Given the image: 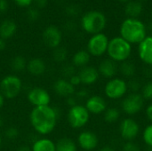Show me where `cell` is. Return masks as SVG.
I'll return each instance as SVG.
<instances>
[{
  "mask_svg": "<svg viewBox=\"0 0 152 151\" xmlns=\"http://www.w3.org/2000/svg\"><path fill=\"white\" fill-rule=\"evenodd\" d=\"M32 127L39 134H48L53 131L57 124V112L51 106L35 107L29 116Z\"/></svg>",
  "mask_w": 152,
  "mask_h": 151,
  "instance_id": "6da1fadb",
  "label": "cell"
},
{
  "mask_svg": "<svg viewBox=\"0 0 152 151\" xmlns=\"http://www.w3.org/2000/svg\"><path fill=\"white\" fill-rule=\"evenodd\" d=\"M120 35L129 44H140L146 37V27L137 18H127L120 26Z\"/></svg>",
  "mask_w": 152,
  "mask_h": 151,
  "instance_id": "7a4b0ae2",
  "label": "cell"
},
{
  "mask_svg": "<svg viewBox=\"0 0 152 151\" xmlns=\"http://www.w3.org/2000/svg\"><path fill=\"white\" fill-rule=\"evenodd\" d=\"M132 52L131 44L126 41L121 36H117L112 38L109 42L107 53L110 56V59L114 61H126Z\"/></svg>",
  "mask_w": 152,
  "mask_h": 151,
  "instance_id": "3957f363",
  "label": "cell"
},
{
  "mask_svg": "<svg viewBox=\"0 0 152 151\" xmlns=\"http://www.w3.org/2000/svg\"><path fill=\"white\" fill-rule=\"evenodd\" d=\"M106 17L102 12L99 11H91L83 16L81 25L86 32L95 35L102 33L106 26Z\"/></svg>",
  "mask_w": 152,
  "mask_h": 151,
  "instance_id": "277c9868",
  "label": "cell"
},
{
  "mask_svg": "<svg viewBox=\"0 0 152 151\" xmlns=\"http://www.w3.org/2000/svg\"><path fill=\"white\" fill-rule=\"evenodd\" d=\"M22 88L21 79L15 75L4 77L0 82V93L4 98L13 99L17 97Z\"/></svg>",
  "mask_w": 152,
  "mask_h": 151,
  "instance_id": "5b68a950",
  "label": "cell"
},
{
  "mask_svg": "<svg viewBox=\"0 0 152 151\" xmlns=\"http://www.w3.org/2000/svg\"><path fill=\"white\" fill-rule=\"evenodd\" d=\"M90 115L86 107L82 105H76L71 107L68 113V122L72 128L77 129L85 126L88 120Z\"/></svg>",
  "mask_w": 152,
  "mask_h": 151,
  "instance_id": "8992f818",
  "label": "cell"
},
{
  "mask_svg": "<svg viewBox=\"0 0 152 151\" xmlns=\"http://www.w3.org/2000/svg\"><path fill=\"white\" fill-rule=\"evenodd\" d=\"M109 39L103 33L93 35L87 44V52L93 56H102L107 52Z\"/></svg>",
  "mask_w": 152,
  "mask_h": 151,
  "instance_id": "52a82bcc",
  "label": "cell"
},
{
  "mask_svg": "<svg viewBox=\"0 0 152 151\" xmlns=\"http://www.w3.org/2000/svg\"><path fill=\"white\" fill-rule=\"evenodd\" d=\"M144 99L138 93H132L126 96L122 101V109L127 115H134L138 113L143 107Z\"/></svg>",
  "mask_w": 152,
  "mask_h": 151,
  "instance_id": "ba28073f",
  "label": "cell"
},
{
  "mask_svg": "<svg viewBox=\"0 0 152 151\" xmlns=\"http://www.w3.org/2000/svg\"><path fill=\"white\" fill-rule=\"evenodd\" d=\"M105 94L108 98L116 100L123 97L127 91V84L121 78H113L105 85Z\"/></svg>",
  "mask_w": 152,
  "mask_h": 151,
  "instance_id": "9c48e42d",
  "label": "cell"
},
{
  "mask_svg": "<svg viewBox=\"0 0 152 151\" xmlns=\"http://www.w3.org/2000/svg\"><path fill=\"white\" fill-rule=\"evenodd\" d=\"M28 100L35 107L48 106L51 101V96L46 90L36 87L28 92Z\"/></svg>",
  "mask_w": 152,
  "mask_h": 151,
  "instance_id": "30bf717a",
  "label": "cell"
},
{
  "mask_svg": "<svg viewBox=\"0 0 152 151\" xmlns=\"http://www.w3.org/2000/svg\"><path fill=\"white\" fill-rule=\"evenodd\" d=\"M139 133V125L132 118H126L120 124V134L123 139L130 142L137 137Z\"/></svg>",
  "mask_w": 152,
  "mask_h": 151,
  "instance_id": "8fae6325",
  "label": "cell"
},
{
  "mask_svg": "<svg viewBox=\"0 0 152 151\" xmlns=\"http://www.w3.org/2000/svg\"><path fill=\"white\" fill-rule=\"evenodd\" d=\"M43 41L45 45L51 48H57L61 42V32L55 26L47 27L43 32Z\"/></svg>",
  "mask_w": 152,
  "mask_h": 151,
  "instance_id": "7c38bea8",
  "label": "cell"
},
{
  "mask_svg": "<svg viewBox=\"0 0 152 151\" xmlns=\"http://www.w3.org/2000/svg\"><path fill=\"white\" fill-rule=\"evenodd\" d=\"M77 142L79 146L86 151H90L94 150L98 145V137L95 133L85 131L82 132L77 138Z\"/></svg>",
  "mask_w": 152,
  "mask_h": 151,
  "instance_id": "4fadbf2b",
  "label": "cell"
},
{
  "mask_svg": "<svg viewBox=\"0 0 152 151\" xmlns=\"http://www.w3.org/2000/svg\"><path fill=\"white\" fill-rule=\"evenodd\" d=\"M138 53L144 63L152 66V36H146L139 44Z\"/></svg>",
  "mask_w": 152,
  "mask_h": 151,
  "instance_id": "5bb4252c",
  "label": "cell"
},
{
  "mask_svg": "<svg viewBox=\"0 0 152 151\" xmlns=\"http://www.w3.org/2000/svg\"><path fill=\"white\" fill-rule=\"evenodd\" d=\"M86 108L89 113L97 115L104 112L107 109H106L107 104L103 98H102L101 96L94 95L87 99L86 103Z\"/></svg>",
  "mask_w": 152,
  "mask_h": 151,
  "instance_id": "9a60e30c",
  "label": "cell"
},
{
  "mask_svg": "<svg viewBox=\"0 0 152 151\" xmlns=\"http://www.w3.org/2000/svg\"><path fill=\"white\" fill-rule=\"evenodd\" d=\"M53 90L54 92L62 97H69L75 92V87L69 83V81L60 78L55 81L53 84Z\"/></svg>",
  "mask_w": 152,
  "mask_h": 151,
  "instance_id": "2e32d148",
  "label": "cell"
},
{
  "mask_svg": "<svg viewBox=\"0 0 152 151\" xmlns=\"http://www.w3.org/2000/svg\"><path fill=\"white\" fill-rule=\"evenodd\" d=\"M118 69V68L116 61L111 59H106L100 63L98 71L102 77L106 78H111L117 74Z\"/></svg>",
  "mask_w": 152,
  "mask_h": 151,
  "instance_id": "e0dca14e",
  "label": "cell"
},
{
  "mask_svg": "<svg viewBox=\"0 0 152 151\" xmlns=\"http://www.w3.org/2000/svg\"><path fill=\"white\" fill-rule=\"evenodd\" d=\"M99 71L94 67H84L79 72L81 83L84 85H92L99 78Z\"/></svg>",
  "mask_w": 152,
  "mask_h": 151,
  "instance_id": "ac0fdd59",
  "label": "cell"
},
{
  "mask_svg": "<svg viewBox=\"0 0 152 151\" xmlns=\"http://www.w3.org/2000/svg\"><path fill=\"white\" fill-rule=\"evenodd\" d=\"M46 69L45 63L40 58L31 59L28 63H27L28 71L33 76H41L45 73Z\"/></svg>",
  "mask_w": 152,
  "mask_h": 151,
  "instance_id": "d6986e66",
  "label": "cell"
},
{
  "mask_svg": "<svg viewBox=\"0 0 152 151\" xmlns=\"http://www.w3.org/2000/svg\"><path fill=\"white\" fill-rule=\"evenodd\" d=\"M17 26L14 21L6 20L0 24V38L4 40L11 38L16 32Z\"/></svg>",
  "mask_w": 152,
  "mask_h": 151,
  "instance_id": "ffe728a7",
  "label": "cell"
},
{
  "mask_svg": "<svg viewBox=\"0 0 152 151\" xmlns=\"http://www.w3.org/2000/svg\"><path fill=\"white\" fill-rule=\"evenodd\" d=\"M32 151H56L55 143L49 139H39L36 141L31 148Z\"/></svg>",
  "mask_w": 152,
  "mask_h": 151,
  "instance_id": "44dd1931",
  "label": "cell"
},
{
  "mask_svg": "<svg viewBox=\"0 0 152 151\" xmlns=\"http://www.w3.org/2000/svg\"><path fill=\"white\" fill-rule=\"evenodd\" d=\"M142 4L140 1H129L126 4L125 12L129 18H137L142 12Z\"/></svg>",
  "mask_w": 152,
  "mask_h": 151,
  "instance_id": "7402d4cb",
  "label": "cell"
},
{
  "mask_svg": "<svg viewBox=\"0 0 152 151\" xmlns=\"http://www.w3.org/2000/svg\"><path fill=\"white\" fill-rule=\"evenodd\" d=\"M89 61H90V53L85 50H80V51L77 52L74 54L73 59H72L73 66L79 67V68L86 67Z\"/></svg>",
  "mask_w": 152,
  "mask_h": 151,
  "instance_id": "603a6c76",
  "label": "cell"
},
{
  "mask_svg": "<svg viewBox=\"0 0 152 151\" xmlns=\"http://www.w3.org/2000/svg\"><path fill=\"white\" fill-rule=\"evenodd\" d=\"M56 151H77L76 143L69 138H61L55 144Z\"/></svg>",
  "mask_w": 152,
  "mask_h": 151,
  "instance_id": "cb8c5ba5",
  "label": "cell"
},
{
  "mask_svg": "<svg viewBox=\"0 0 152 151\" xmlns=\"http://www.w3.org/2000/svg\"><path fill=\"white\" fill-rule=\"evenodd\" d=\"M120 72L123 76L126 77H133L135 74V66L133 62L125 61L120 65Z\"/></svg>",
  "mask_w": 152,
  "mask_h": 151,
  "instance_id": "d4e9b609",
  "label": "cell"
},
{
  "mask_svg": "<svg viewBox=\"0 0 152 151\" xmlns=\"http://www.w3.org/2000/svg\"><path fill=\"white\" fill-rule=\"evenodd\" d=\"M11 67L12 70L15 71H22L27 68V62L24 57L22 56H15L11 61Z\"/></svg>",
  "mask_w": 152,
  "mask_h": 151,
  "instance_id": "484cf974",
  "label": "cell"
},
{
  "mask_svg": "<svg viewBox=\"0 0 152 151\" xmlns=\"http://www.w3.org/2000/svg\"><path fill=\"white\" fill-rule=\"evenodd\" d=\"M120 116V112L116 108H110L105 110L104 113V120L107 123H115Z\"/></svg>",
  "mask_w": 152,
  "mask_h": 151,
  "instance_id": "4316f807",
  "label": "cell"
},
{
  "mask_svg": "<svg viewBox=\"0 0 152 151\" xmlns=\"http://www.w3.org/2000/svg\"><path fill=\"white\" fill-rule=\"evenodd\" d=\"M68 55V52L64 47H60L58 46L57 48L54 49L53 53V58L56 62H63Z\"/></svg>",
  "mask_w": 152,
  "mask_h": 151,
  "instance_id": "83f0119b",
  "label": "cell"
},
{
  "mask_svg": "<svg viewBox=\"0 0 152 151\" xmlns=\"http://www.w3.org/2000/svg\"><path fill=\"white\" fill-rule=\"evenodd\" d=\"M142 137H143L144 142H145L149 147L152 148V125H148V126L145 128V130H144V132H143Z\"/></svg>",
  "mask_w": 152,
  "mask_h": 151,
  "instance_id": "f1b7e54d",
  "label": "cell"
},
{
  "mask_svg": "<svg viewBox=\"0 0 152 151\" xmlns=\"http://www.w3.org/2000/svg\"><path fill=\"white\" fill-rule=\"evenodd\" d=\"M142 96L143 99L152 100V81L147 83L142 88Z\"/></svg>",
  "mask_w": 152,
  "mask_h": 151,
  "instance_id": "f546056e",
  "label": "cell"
},
{
  "mask_svg": "<svg viewBox=\"0 0 152 151\" xmlns=\"http://www.w3.org/2000/svg\"><path fill=\"white\" fill-rule=\"evenodd\" d=\"M61 73H62V75H63L65 77L70 78L72 76L75 75V68H74L73 65L67 64V65H65V66L62 67V69H61Z\"/></svg>",
  "mask_w": 152,
  "mask_h": 151,
  "instance_id": "4dcf8cb0",
  "label": "cell"
},
{
  "mask_svg": "<svg viewBox=\"0 0 152 151\" xmlns=\"http://www.w3.org/2000/svg\"><path fill=\"white\" fill-rule=\"evenodd\" d=\"M27 17L30 21H36L40 17V12L37 8H29L27 12Z\"/></svg>",
  "mask_w": 152,
  "mask_h": 151,
  "instance_id": "1f68e13d",
  "label": "cell"
},
{
  "mask_svg": "<svg viewBox=\"0 0 152 151\" xmlns=\"http://www.w3.org/2000/svg\"><path fill=\"white\" fill-rule=\"evenodd\" d=\"M18 135H19V131L16 127L13 126L7 128L4 132V136L9 140H14L18 137Z\"/></svg>",
  "mask_w": 152,
  "mask_h": 151,
  "instance_id": "d6a6232c",
  "label": "cell"
},
{
  "mask_svg": "<svg viewBox=\"0 0 152 151\" xmlns=\"http://www.w3.org/2000/svg\"><path fill=\"white\" fill-rule=\"evenodd\" d=\"M66 13L69 15V16H71V17H74V16H77L79 12H80V8L79 6H77V4H69L66 7Z\"/></svg>",
  "mask_w": 152,
  "mask_h": 151,
  "instance_id": "836d02e7",
  "label": "cell"
},
{
  "mask_svg": "<svg viewBox=\"0 0 152 151\" xmlns=\"http://www.w3.org/2000/svg\"><path fill=\"white\" fill-rule=\"evenodd\" d=\"M141 88V83L135 78L131 79L127 84V89L131 90L133 93H137Z\"/></svg>",
  "mask_w": 152,
  "mask_h": 151,
  "instance_id": "e575fe53",
  "label": "cell"
},
{
  "mask_svg": "<svg viewBox=\"0 0 152 151\" xmlns=\"http://www.w3.org/2000/svg\"><path fill=\"white\" fill-rule=\"evenodd\" d=\"M123 150L124 151H140L139 146L133 142H127L126 143H125V145L123 146Z\"/></svg>",
  "mask_w": 152,
  "mask_h": 151,
  "instance_id": "d590c367",
  "label": "cell"
},
{
  "mask_svg": "<svg viewBox=\"0 0 152 151\" xmlns=\"http://www.w3.org/2000/svg\"><path fill=\"white\" fill-rule=\"evenodd\" d=\"M69 83L75 87L76 85H78L79 84H81V80H80V77H79V76L78 75H74V76H72L70 78H69Z\"/></svg>",
  "mask_w": 152,
  "mask_h": 151,
  "instance_id": "8d00e7d4",
  "label": "cell"
},
{
  "mask_svg": "<svg viewBox=\"0 0 152 151\" xmlns=\"http://www.w3.org/2000/svg\"><path fill=\"white\" fill-rule=\"evenodd\" d=\"M8 9L7 0H0V13L4 12Z\"/></svg>",
  "mask_w": 152,
  "mask_h": 151,
  "instance_id": "74e56055",
  "label": "cell"
},
{
  "mask_svg": "<svg viewBox=\"0 0 152 151\" xmlns=\"http://www.w3.org/2000/svg\"><path fill=\"white\" fill-rule=\"evenodd\" d=\"M14 1L18 5L24 7V6H28L32 3L33 0H14Z\"/></svg>",
  "mask_w": 152,
  "mask_h": 151,
  "instance_id": "f35d334b",
  "label": "cell"
},
{
  "mask_svg": "<svg viewBox=\"0 0 152 151\" xmlns=\"http://www.w3.org/2000/svg\"><path fill=\"white\" fill-rule=\"evenodd\" d=\"M35 2H36L37 6L39 7V8L45 7L46 4H47V0H35Z\"/></svg>",
  "mask_w": 152,
  "mask_h": 151,
  "instance_id": "ab89813d",
  "label": "cell"
},
{
  "mask_svg": "<svg viewBox=\"0 0 152 151\" xmlns=\"http://www.w3.org/2000/svg\"><path fill=\"white\" fill-rule=\"evenodd\" d=\"M146 114H147V117L148 118L152 121V103L147 108V110H146Z\"/></svg>",
  "mask_w": 152,
  "mask_h": 151,
  "instance_id": "60d3db41",
  "label": "cell"
},
{
  "mask_svg": "<svg viewBox=\"0 0 152 151\" xmlns=\"http://www.w3.org/2000/svg\"><path fill=\"white\" fill-rule=\"evenodd\" d=\"M87 95H88V92L86 90H81L77 93V96L79 98H86V97H87Z\"/></svg>",
  "mask_w": 152,
  "mask_h": 151,
  "instance_id": "b9f144b4",
  "label": "cell"
},
{
  "mask_svg": "<svg viewBox=\"0 0 152 151\" xmlns=\"http://www.w3.org/2000/svg\"><path fill=\"white\" fill-rule=\"evenodd\" d=\"M68 104L70 106V108L71 107H74V106H76L77 104H76V101H75V99L74 98H72L71 96H69V98H68Z\"/></svg>",
  "mask_w": 152,
  "mask_h": 151,
  "instance_id": "7bdbcfd3",
  "label": "cell"
},
{
  "mask_svg": "<svg viewBox=\"0 0 152 151\" xmlns=\"http://www.w3.org/2000/svg\"><path fill=\"white\" fill-rule=\"evenodd\" d=\"M6 48V41L3 38H0V51H4Z\"/></svg>",
  "mask_w": 152,
  "mask_h": 151,
  "instance_id": "ee69618b",
  "label": "cell"
},
{
  "mask_svg": "<svg viewBox=\"0 0 152 151\" xmlns=\"http://www.w3.org/2000/svg\"><path fill=\"white\" fill-rule=\"evenodd\" d=\"M17 151H32L31 150V149L29 148V147H28V146H21V147H20Z\"/></svg>",
  "mask_w": 152,
  "mask_h": 151,
  "instance_id": "f6af8a7d",
  "label": "cell"
},
{
  "mask_svg": "<svg viewBox=\"0 0 152 151\" xmlns=\"http://www.w3.org/2000/svg\"><path fill=\"white\" fill-rule=\"evenodd\" d=\"M4 96L1 94V93H0V109H2V107H3V105H4Z\"/></svg>",
  "mask_w": 152,
  "mask_h": 151,
  "instance_id": "bcb514c9",
  "label": "cell"
},
{
  "mask_svg": "<svg viewBox=\"0 0 152 151\" xmlns=\"http://www.w3.org/2000/svg\"><path fill=\"white\" fill-rule=\"evenodd\" d=\"M100 151H115L112 148H110V147H104V148H102V150Z\"/></svg>",
  "mask_w": 152,
  "mask_h": 151,
  "instance_id": "7dc6e473",
  "label": "cell"
},
{
  "mask_svg": "<svg viewBox=\"0 0 152 151\" xmlns=\"http://www.w3.org/2000/svg\"><path fill=\"white\" fill-rule=\"evenodd\" d=\"M3 125H4V120H3L2 117L0 116V127H2V126H3Z\"/></svg>",
  "mask_w": 152,
  "mask_h": 151,
  "instance_id": "c3c4849f",
  "label": "cell"
},
{
  "mask_svg": "<svg viewBox=\"0 0 152 151\" xmlns=\"http://www.w3.org/2000/svg\"><path fill=\"white\" fill-rule=\"evenodd\" d=\"M121 2H129V0H120Z\"/></svg>",
  "mask_w": 152,
  "mask_h": 151,
  "instance_id": "681fc988",
  "label": "cell"
},
{
  "mask_svg": "<svg viewBox=\"0 0 152 151\" xmlns=\"http://www.w3.org/2000/svg\"><path fill=\"white\" fill-rule=\"evenodd\" d=\"M1 143H2V138H1V136H0V146H1Z\"/></svg>",
  "mask_w": 152,
  "mask_h": 151,
  "instance_id": "f907efd6",
  "label": "cell"
},
{
  "mask_svg": "<svg viewBox=\"0 0 152 151\" xmlns=\"http://www.w3.org/2000/svg\"><path fill=\"white\" fill-rule=\"evenodd\" d=\"M142 1H146V0H140V2H141V3H142Z\"/></svg>",
  "mask_w": 152,
  "mask_h": 151,
  "instance_id": "816d5d0a",
  "label": "cell"
},
{
  "mask_svg": "<svg viewBox=\"0 0 152 151\" xmlns=\"http://www.w3.org/2000/svg\"><path fill=\"white\" fill-rule=\"evenodd\" d=\"M151 30H152V23L151 24Z\"/></svg>",
  "mask_w": 152,
  "mask_h": 151,
  "instance_id": "f5cc1de1",
  "label": "cell"
}]
</instances>
